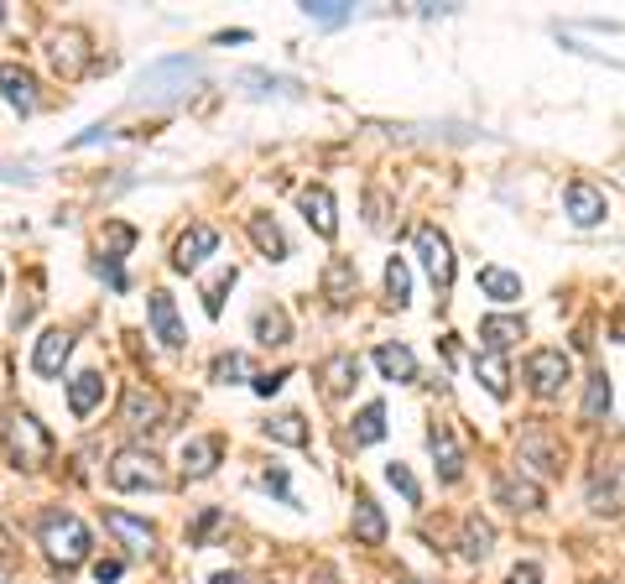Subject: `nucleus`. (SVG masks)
Returning <instances> with one entry per match:
<instances>
[{
	"label": "nucleus",
	"instance_id": "nucleus-23",
	"mask_svg": "<svg viewBox=\"0 0 625 584\" xmlns=\"http://www.w3.org/2000/svg\"><path fill=\"white\" fill-rule=\"evenodd\" d=\"M319 376H324V397H345V391L360 381V360H355V355H328Z\"/></svg>",
	"mask_w": 625,
	"mask_h": 584
},
{
	"label": "nucleus",
	"instance_id": "nucleus-22",
	"mask_svg": "<svg viewBox=\"0 0 625 584\" xmlns=\"http://www.w3.org/2000/svg\"><path fill=\"white\" fill-rule=\"evenodd\" d=\"M355 538L366 542V548H381V542H386V517H381V506L370 496H355Z\"/></svg>",
	"mask_w": 625,
	"mask_h": 584
},
{
	"label": "nucleus",
	"instance_id": "nucleus-21",
	"mask_svg": "<svg viewBox=\"0 0 625 584\" xmlns=\"http://www.w3.org/2000/svg\"><path fill=\"white\" fill-rule=\"evenodd\" d=\"M375 370L386 376V381H417V355H412L407 345H381L375 350Z\"/></svg>",
	"mask_w": 625,
	"mask_h": 584
},
{
	"label": "nucleus",
	"instance_id": "nucleus-20",
	"mask_svg": "<svg viewBox=\"0 0 625 584\" xmlns=\"http://www.w3.org/2000/svg\"><path fill=\"white\" fill-rule=\"evenodd\" d=\"M517 340H526V324H521V319L496 313V319H485V324H479V345H485V355H506Z\"/></svg>",
	"mask_w": 625,
	"mask_h": 584
},
{
	"label": "nucleus",
	"instance_id": "nucleus-44",
	"mask_svg": "<svg viewBox=\"0 0 625 584\" xmlns=\"http://www.w3.org/2000/svg\"><path fill=\"white\" fill-rule=\"evenodd\" d=\"M245 84H261V94H266V89H287V94H292V79H271V73H245Z\"/></svg>",
	"mask_w": 625,
	"mask_h": 584
},
{
	"label": "nucleus",
	"instance_id": "nucleus-14",
	"mask_svg": "<svg viewBox=\"0 0 625 584\" xmlns=\"http://www.w3.org/2000/svg\"><path fill=\"white\" fill-rule=\"evenodd\" d=\"M563 204H568V219H574V225H600V219L610 215V204H604V194L594 183H568V188H563Z\"/></svg>",
	"mask_w": 625,
	"mask_h": 584
},
{
	"label": "nucleus",
	"instance_id": "nucleus-10",
	"mask_svg": "<svg viewBox=\"0 0 625 584\" xmlns=\"http://www.w3.org/2000/svg\"><path fill=\"white\" fill-rule=\"evenodd\" d=\"M147 313H151V334L162 340V350H183V345H188L183 319H177V304H173V293H167V287H157V293H151Z\"/></svg>",
	"mask_w": 625,
	"mask_h": 584
},
{
	"label": "nucleus",
	"instance_id": "nucleus-42",
	"mask_svg": "<svg viewBox=\"0 0 625 584\" xmlns=\"http://www.w3.org/2000/svg\"><path fill=\"white\" fill-rule=\"evenodd\" d=\"M261 485H266V491H277V496L292 506V485H287V470H266V476H261Z\"/></svg>",
	"mask_w": 625,
	"mask_h": 584
},
{
	"label": "nucleus",
	"instance_id": "nucleus-15",
	"mask_svg": "<svg viewBox=\"0 0 625 584\" xmlns=\"http://www.w3.org/2000/svg\"><path fill=\"white\" fill-rule=\"evenodd\" d=\"M68 355H73V334H68V329H43L32 366H37V376H63Z\"/></svg>",
	"mask_w": 625,
	"mask_h": 584
},
{
	"label": "nucleus",
	"instance_id": "nucleus-18",
	"mask_svg": "<svg viewBox=\"0 0 625 584\" xmlns=\"http://www.w3.org/2000/svg\"><path fill=\"white\" fill-rule=\"evenodd\" d=\"M428 449H432V459H438V476L449 480V485L464 476V449L453 444V433L443 428V423H432L428 428Z\"/></svg>",
	"mask_w": 625,
	"mask_h": 584
},
{
	"label": "nucleus",
	"instance_id": "nucleus-53",
	"mask_svg": "<svg viewBox=\"0 0 625 584\" xmlns=\"http://www.w3.org/2000/svg\"><path fill=\"white\" fill-rule=\"evenodd\" d=\"M0 16H5V5H0Z\"/></svg>",
	"mask_w": 625,
	"mask_h": 584
},
{
	"label": "nucleus",
	"instance_id": "nucleus-48",
	"mask_svg": "<svg viewBox=\"0 0 625 584\" xmlns=\"http://www.w3.org/2000/svg\"><path fill=\"white\" fill-rule=\"evenodd\" d=\"M209 584H245V574H235V569H224V574H215Z\"/></svg>",
	"mask_w": 625,
	"mask_h": 584
},
{
	"label": "nucleus",
	"instance_id": "nucleus-52",
	"mask_svg": "<svg viewBox=\"0 0 625 584\" xmlns=\"http://www.w3.org/2000/svg\"><path fill=\"white\" fill-rule=\"evenodd\" d=\"M407 584H423V580H407Z\"/></svg>",
	"mask_w": 625,
	"mask_h": 584
},
{
	"label": "nucleus",
	"instance_id": "nucleus-27",
	"mask_svg": "<svg viewBox=\"0 0 625 584\" xmlns=\"http://www.w3.org/2000/svg\"><path fill=\"white\" fill-rule=\"evenodd\" d=\"M475 376H479V387L490 391L496 402H506V397H511V370H506V360H500V355H475Z\"/></svg>",
	"mask_w": 625,
	"mask_h": 584
},
{
	"label": "nucleus",
	"instance_id": "nucleus-1",
	"mask_svg": "<svg viewBox=\"0 0 625 584\" xmlns=\"http://www.w3.org/2000/svg\"><path fill=\"white\" fill-rule=\"evenodd\" d=\"M37 538H43L47 559L58 563V569H79V563L89 559V548H94L89 527L73 517V512H43V522H37Z\"/></svg>",
	"mask_w": 625,
	"mask_h": 584
},
{
	"label": "nucleus",
	"instance_id": "nucleus-2",
	"mask_svg": "<svg viewBox=\"0 0 625 584\" xmlns=\"http://www.w3.org/2000/svg\"><path fill=\"white\" fill-rule=\"evenodd\" d=\"M5 455H11L16 470H43L47 459H53V438H47V428L32 412L16 408L5 417Z\"/></svg>",
	"mask_w": 625,
	"mask_h": 584
},
{
	"label": "nucleus",
	"instance_id": "nucleus-51",
	"mask_svg": "<svg viewBox=\"0 0 625 584\" xmlns=\"http://www.w3.org/2000/svg\"><path fill=\"white\" fill-rule=\"evenodd\" d=\"M266 584H281V580H266Z\"/></svg>",
	"mask_w": 625,
	"mask_h": 584
},
{
	"label": "nucleus",
	"instance_id": "nucleus-43",
	"mask_svg": "<svg viewBox=\"0 0 625 584\" xmlns=\"http://www.w3.org/2000/svg\"><path fill=\"white\" fill-rule=\"evenodd\" d=\"M120 574H126V563H120V559H100V563H94V580H100V584H115Z\"/></svg>",
	"mask_w": 625,
	"mask_h": 584
},
{
	"label": "nucleus",
	"instance_id": "nucleus-32",
	"mask_svg": "<svg viewBox=\"0 0 625 584\" xmlns=\"http://www.w3.org/2000/svg\"><path fill=\"white\" fill-rule=\"evenodd\" d=\"M256 340L261 345H287V340H292V324H287L281 308H261L256 313Z\"/></svg>",
	"mask_w": 625,
	"mask_h": 584
},
{
	"label": "nucleus",
	"instance_id": "nucleus-4",
	"mask_svg": "<svg viewBox=\"0 0 625 584\" xmlns=\"http://www.w3.org/2000/svg\"><path fill=\"white\" fill-rule=\"evenodd\" d=\"M412 245H417V256H423V266H428L432 287H438V293H449V287H453V245H449V236H443L438 225H417Z\"/></svg>",
	"mask_w": 625,
	"mask_h": 584
},
{
	"label": "nucleus",
	"instance_id": "nucleus-28",
	"mask_svg": "<svg viewBox=\"0 0 625 584\" xmlns=\"http://www.w3.org/2000/svg\"><path fill=\"white\" fill-rule=\"evenodd\" d=\"M500 501L517 506V512H542V485L526 476H506L500 480Z\"/></svg>",
	"mask_w": 625,
	"mask_h": 584
},
{
	"label": "nucleus",
	"instance_id": "nucleus-29",
	"mask_svg": "<svg viewBox=\"0 0 625 584\" xmlns=\"http://www.w3.org/2000/svg\"><path fill=\"white\" fill-rule=\"evenodd\" d=\"M105 236H109V251H105V261H100V272H105V277L115 282V287H126V277H120V256L130 251L136 230H130V225H109Z\"/></svg>",
	"mask_w": 625,
	"mask_h": 584
},
{
	"label": "nucleus",
	"instance_id": "nucleus-46",
	"mask_svg": "<svg viewBox=\"0 0 625 584\" xmlns=\"http://www.w3.org/2000/svg\"><path fill=\"white\" fill-rule=\"evenodd\" d=\"M506 584H542V569H537V563H517Z\"/></svg>",
	"mask_w": 625,
	"mask_h": 584
},
{
	"label": "nucleus",
	"instance_id": "nucleus-19",
	"mask_svg": "<svg viewBox=\"0 0 625 584\" xmlns=\"http://www.w3.org/2000/svg\"><path fill=\"white\" fill-rule=\"evenodd\" d=\"M100 402H105V376H100V370H79V376L68 381V408H73V417H89Z\"/></svg>",
	"mask_w": 625,
	"mask_h": 584
},
{
	"label": "nucleus",
	"instance_id": "nucleus-7",
	"mask_svg": "<svg viewBox=\"0 0 625 584\" xmlns=\"http://www.w3.org/2000/svg\"><path fill=\"white\" fill-rule=\"evenodd\" d=\"M194 79H198L194 58H162V64H151L147 73H141V94H151V100H173L177 89H188Z\"/></svg>",
	"mask_w": 625,
	"mask_h": 584
},
{
	"label": "nucleus",
	"instance_id": "nucleus-39",
	"mask_svg": "<svg viewBox=\"0 0 625 584\" xmlns=\"http://www.w3.org/2000/svg\"><path fill=\"white\" fill-rule=\"evenodd\" d=\"M245 376H251V360H245L240 350H230V355L215 360V381H224V387H230V381H245Z\"/></svg>",
	"mask_w": 625,
	"mask_h": 584
},
{
	"label": "nucleus",
	"instance_id": "nucleus-24",
	"mask_svg": "<svg viewBox=\"0 0 625 584\" xmlns=\"http://www.w3.org/2000/svg\"><path fill=\"white\" fill-rule=\"evenodd\" d=\"M479 293L496 298V304H517L521 298V277L506 266H479Z\"/></svg>",
	"mask_w": 625,
	"mask_h": 584
},
{
	"label": "nucleus",
	"instance_id": "nucleus-50",
	"mask_svg": "<svg viewBox=\"0 0 625 584\" xmlns=\"http://www.w3.org/2000/svg\"><path fill=\"white\" fill-rule=\"evenodd\" d=\"M615 334H621V345H625V319H621V324H615Z\"/></svg>",
	"mask_w": 625,
	"mask_h": 584
},
{
	"label": "nucleus",
	"instance_id": "nucleus-34",
	"mask_svg": "<svg viewBox=\"0 0 625 584\" xmlns=\"http://www.w3.org/2000/svg\"><path fill=\"white\" fill-rule=\"evenodd\" d=\"M386 298L396 308L412 304V272H407V261L402 256H391V266H386Z\"/></svg>",
	"mask_w": 625,
	"mask_h": 584
},
{
	"label": "nucleus",
	"instance_id": "nucleus-35",
	"mask_svg": "<svg viewBox=\"0 0 625 584\" xmlns=\"http://www.w3.org/2000/svg\"><path fill=\"white\" fill-rule=\"evenodd\" d=\"M604 412H610V376L594 370V376H589V391H583V417L594 423V417H604Z\"/></svg>",
	"mask_w": 625,
	"mask_h": 584
},
{
	"label": "nucleus",
	"instance_id": "nucleus-49",
	"mask_svg": "<svg viewBox=\"0 0 625 584\" xmlns=\"http://www.w3.org/2000/svg\"><path fill=\"white\" fill-rule=\"evenodd\" d=\"M0 584H16V580H11V569H0Z\"/></svg>",
	"mask_w": 625,
	"mask_h": 584
},
{
	"label": "nucleus",
	"instance_id": "nucleus-47",
	"mask_svg": "<svg viewBox=\"0 0 625 584\" xmlns=\"http://www.w3.org/2000/svg\"><path fill=\"white\" fill-rule=\"evenodd\" d=\"M308 584H339V574H334L328 563H319V569H313V580H308Z\"/></svg>",
	"mask_w": 625,
	"mask_h": 584
},
{
	"label": "nucleus",
	"instance_id": "nucleus-40",
	"mask_svg": "<svg viewBox=\"0 0 625 584\" xmlns=\"http://www.w3.org/2000/svg\"><path fill=\"white\" fill-rule=\"evenodd\" d=\"M386 480H391V485H396V491H402V496L412 501V506L423 501V485H417V476H412L407 465H386Z\"/></svg>",
	"mask_w": 625,
	"mask_h": 584
},
{
	"label": "nucleus",
	"instance_id": "nucleus-11",
	"mask_svg": "<svg viewBox=\"0 0 625 584\" xmlns=\"http://www.w3.org/2000/svg\"><path fill=\"white\" fill-rule=\"evenodd\" d=\"M215 251H219V230H215V225H194L188 236L177 240L173 266H177V272H198V266L215 256Z\"/></svg>",
	"mask_w": 625,
	"mask_h": 584
},
{
	"label": "nucleus",
	"instance_id": "nucleus-5",
	"mask_svg": "<svg viewBox=\"0 0 625 584\" xmlns=\"http://www.w3.org/2000/svg\"><path fill=\"white\" fill-rule=\"evenodd\" d=\"M120 423L136 433H151L167 423V402H162V391H151L147 381H130L126 387V402H120Z\"/></svg>",
	"mask_w": 625,
	"mask_h": 584
},
{
	"label": "nucleus",
	"instance_id": "nucleus-9",
	"mask_svg": "<svg viewBox=\"0 0 625 584\" xmlns=\"http://www.w3.org/2000/svg\"><path fill=\"white\" fill-rule=\"evenodd\" d=\"M105 527H109V538L120 542L130 559H151V553H157V533H151L141 517L120 512V506H109V512H105Z\"/></svg>",
	"mask_w": 625,
	"mask_h": 584
},
{
	"label": "nucleus",
	"instance_id": "nucleus-37",
	"mask_svg": "<svg viewBox=\"0 0 625 584\" xmlns=\"http://www.w3.org/2000/svg\"><path fill=\"white\" fill-rule=\"evenodd\" d=\"M235 287V266H224L209 287H204V308H209V319H219V308H224V293Z\"/></svg>",
	"mask_w": 625,
	"mask_h": 584
},
{
	"label": "nucleus",
	"instance_id": "nucleus-41",
	"mask_svg": "<svg viewBox=\"0 0 625 584\" xmlns=\"http://www.w3.org/2000/svg\"><path fill=\"white\" fill-rule=\"evenodd\" d=\"M219 522H224V512H219V506H209V512H204V517H198L194 527H188V542H194V548H198V542L209 538V533H215Z\"/></svg>",
	"mask_w": 625,
	"mask_h": 584
},
{
	"label": "nucleus",
	"instance_id": "nucleus-45",
	"mask_svg": "<svg viewBox=\"0 0 625 584\" xmlns=\"http://www.w3.org/2000/svg\"><path fill=\"white\" fill-rule=\"evenodd\" d=\"M281 381H287V370H277V376H256L251 387H256V397H277Z\"/></svg>",
	"mask_w": 625,
	"mask_h": 584
},
{
	"label": "nucleus",
	"instance_id": "nucleus-33",
	"mask_svg": "<svg viewBox=\"0 0 625 584\" xmlns=\"http://www.w3.org/2000/svg\"><path fill=\"white\" fill-rule=\"evenodd\" d=\"M521 459H537V470H547V476H558L563 470V455L542 438V433H526V438H521Z\"/></svg>",
	"mask_w": 625,
	"mask_h": 584
},
{
	"label": "nucleus",
	"instance_id": "nucleus-30",
	"mask_svg": "<svg viewBox=\"0 0 625 584\" xmlns=\"http://www.w3.org/2000/svg\"><path fill=\"white\" fill-rule=\"evenodd\" d=\"M266 438H277V444H292V449H308V423H302V412H277L271 423H266Z\"/></svg>",
	"mask_w": 625,
	"mask_h": 584
},
{
	"label": "nucleus",
	"instance_id": "nucleus-26",
	"mask_svg": "<svg viewBox=\"0 0 625 584\" xmlns=\"http://www.w3.org/2000/svg\"><path fill=\"white\" fill-rule=\"evenodd\" d=\"M251 240L261 245L266 261H287V236H281V225L271 215H251Z\"/></svg>",
	"mask_w": 625,
	"mask_h": 584
},
{
	"label": "nucleus",
	"instance_id": "nucleus-25",
	"mask_svg": "<svg viewBox=\"0 0 625 584\" xmlns=\"http://www.w3.org/2000/svg\"><path fill=\"white\" fill-rule=\"evenodd\" d=\"M490 542H496V527L485 517H464V538H459V553L470 563H479V559H490Z\"/></svg>",
	"mask_w": 625,
	"mask_h": 584
},
{
	"label": "nucleus",
	"instance_id": "nucleus-13",
	"mask_svg": "<svg viewBox=\"0 0 625 584\" xmlns=\"http://www.w3.org/2000/svg\"><path fill=\"white\" fill-rule=\"evenodd\" d=\"M298 204H302V219L313 225V236H324V240L339 236V215H334V194H328V188L313 183V188H302Z\"/></svg>",
	"mask_w": 625,
	"mask_h": 584
},
{
	"label": "nucleus",
	"instance_id": "nucleus-16",
	"mask_svg": "<svg viewBox=\"0 0 625 584\" xmlns=\"http://www.w3.org/2000/svg\"><path fill=\"white\" fill-rule=\"evenodd\" d=\"M0 94L16 105V115H32V110H37V79H32L22 64H0Z\"/></svg>",
	"mask_w": 625,
	"mask_h": 584
},
{
	"label": "nucleus",
	"instance_id": "nucleus-38",
	"mask_svg": "<svg viewBox=\"0 0 625 584\" xmlns=\"http://www.w3.org/2000/svg\"><path fill=\"white\" fill-rule=\"evenodd\" d=\"M302 11H308L313 22H324V26H339V22H349V5H345V0H308Z\"/></svg>",
	"mask_w": 625,
	"mask_h": 584
},
{
	"label": "nucleus",
	"instance_id": "nucleus-31",
	"mask_svg": "<svg viewBox=\"0 0 625 584\" xmlns=\"http://www.w3.org/2000/svg\"><path fill=\"white\" fill-rule=\"evenodd\" d=\"M349 438H355V444H381V438H386V408H381V402L360 408V417H355Z\"/></svg>",
	"mask_w": 625,
	"mask_h": 584
},
{
	"label": "nucleus",
	"instance_id": "nucleus-17",
	"mask_svg": "<svg viewBox=\"0 0 625 584\" xmlns=\"http://www.w3.org/2000/svg\"><path fill=\"white\" fill-rule=\"evenodd\" d=\"M219 455H224V438H188L183 444V476L188 480H204V476H215V465H219Z\"/></svg>",
	"mask_w": 625,
	"mask_h": 584
},
{
	"label": "nucleus",
	"instance_id": "nucleus-3",
	"mask_svg": "<svg viewBox=\"0 0 625 584\" xmlns=\"http://www.w3.org/2000/svg\"><path fill=\"white\" fill-rule=\"evenodd\" d=\"M109 491H162L167 476H162V459L151 455V449H120V455L109 459Z\"/></svg>",
	"mask_w": 625,
	"mask_h": 584
},
{
	"label": "nucleus",
	"instance_id": "nucleus-36",
	"mask_svg": "<svg viewBox=\"0 0 625 584\" xmlns=\"http://www.w3.org/2000/svg\"><path fill=\"white\" fill-rule=\"evenodd\" d=\"M589 506H594L600 517H615V512H621V480H594V485H589Z\"/></svg>",
	"mask_w": 625,
	"mask_h": 584
},
{
	"label": "nucleus",
	"instance_id": "nucleus-12",
	"mask_svg": "<svg viewBox=\"0 0 625 584\" xmlns=\"http://www.w3.org/2000/svg\"><path fill=\"white\" fill-rule=\"evenodd\" d=\"M355 293H360V272H355V261H349V256H328V266H324V298L334 308H349V304H355Z\"/></svg>",
	"mask_w": 625,
	"mask_h": 584
},
{
	"label": "nucleus",
	"instance_id": "nucleus-8",
	"mask_svg": "<svg viewBox=\"0 0 625 584\" xmlns=\"http://www.w3.org/2000/svg\"><path fill=\"white\" fill-rule=\"evenodd\" d=\"M47 64H53L58 79H79V73L89 68V37L79 32V26H63V32L47 43Z\"/></svg>",
	"mask_w": 625,
	"mask_h": 584
},
{
	"label": "nucleus",
	"instance_id": "nucleus-6",
	"mask_svg": "<svg viewBox=\"0 0 625 584\" xmlns=\"http://www.w3.org/2000/svg\"><path fill=\"white\" fill-rule=\"evenodd\" d=\"M526 381L537 397H558L568 381H574V360L563 355V350H532L526 355Z\"/></svg>",
	"mask_w": 625,
	"mask_h": 584
}]
</instances>
